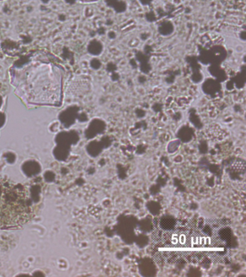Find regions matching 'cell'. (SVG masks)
<instances>
[{
  "label": "cell",
  "mask_w": 246,
  "mask_h": 277,
  "mask_svg": "<svg viewBox=\"0 0 246 277\" xmlns=\"http://www.w3.org/2000/svg\"><path fill=\"white\" fill-rule=\"evenodd\" d=\"M28 196L18 185H0V227H12L23 224L30 217Z\"/></svg>",
  "instance_id": "cell-1"
}]
</instances>
